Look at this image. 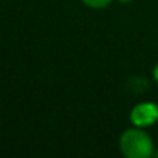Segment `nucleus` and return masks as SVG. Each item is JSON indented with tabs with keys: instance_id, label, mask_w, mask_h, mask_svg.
Wrapping results in <instances>:
<instances>
[{
	"instance_id": "3",
	"label": "nucleus",
	"mask_w": 158,
	"mask_h": 158,
	"mask_svg": "<svg viewBox=\"0 0 158 158\" xmlns=\"http://www.w3.org/2000/svg\"><path fill=\"white\" fill-rule=\"evenodd\" d=\"M81 2L90 10H106L107 6H110L113 0H81Z\"/></svg>"
},
{
	"instance_id": "5",
	"label": "nucleus",
	"mask_w": 158,
	"mask_h": 158,
	"mask_svg": "<svg viewBox=\"0 0 158 158\" xmlns=\"http://www.w3.org/2000/svg\"><path fill=\"white\" fill-rule=\"evenodd\" d=\"M118 3H123V5H127V3H132L133 0H116Z\"/></svg>"
},
{
	"instance_id": "4",
	"label": "nucleus",
	"mask_w": 158,
	"mask_h": 158,
	"mask_svg": "<svg viewBox=\"0 0 158 158\" xmlns=\"http://www.w3.org/2000/svg\"><path fill=\"white\" fill-rule=\"evenodd\" d=\"M152 77H153V81L158 84V62L155 64V67H153V70H152Z\"/></svg>"
},
{
	"instance_id": "6",
	"label": "nucleus",
	"mask_w": 158,
	"mask_h": 158,
	"mask_svg": "<svg viewBox=\"0 0 158 158\" xmlns=\"http://www.w3.org/2000/svg\"><path fill=\"white\" fill-rule=\"evenodd\" d=\"M153 156H156V158H158V150H155V152H153Z\"/></svg>"
},
{
	"instance_id": "1",
	"label": "nucleus",
	"mask_w": 158,
	"mask_h": 158,
	"mask_svg": "<svg viewBox=\"0 0 158 158\" xmlns=\"http://www.w3.org/2000/svg\"><path fill=\"white\" fill-rule=\"evenodd\" d=\"M119 150L126 158H150L155 152V144L152 136L143 127L126 129L118 141Z\"/></svg>"
},
{
	"instance_id": "2",
	"label": "nucleus",
	"mask_w": 158,
	"mask_h": 158,
	"mask_svg": "<svg viewBox=\"0 0 158 158\" xmlns=\"http://www.w3.org/2000/svg\"><path fill=\"white\" fill-rule=\"evenodd\" d=\"M129 119L135 127H152L158 123V104L153 101H141L135 104L129 113Z\"/></svg>"
}]
</instances>
